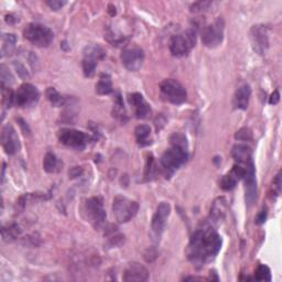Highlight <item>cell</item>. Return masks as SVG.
<instances>
[{
    "label": "cell",
    "instance_id": "cell-1",
    "mask_svg": "<svg viewBox=\"0 0 282 282\" xmlns=\"http://www.w3.org/2000/svg\"><path fill=\"white\" fill-rule=\"evenodd\" d=\"M222 237L217 234L212 225L199 228L193 232L187 246V258L195 268L201 269L217 256L222 248Z\"/></svg>",
    "mask_w": 282,
    "mask_h": 282
},
{
    "label": "cell",
    "instance_id": "cell-2",
    "mask_svg": "<svg viewBox=\"0 0 282 282\" xmlns=\"http://www.w3.org/2000/svg\"><path fill=\"white\" fill-rule=\"evenodd\" d=\"M189 159V149L178 146H172L164 152L160 159L161 170L165 179L171 178Z\"/></svg>",
    "mask_w": 282,
    "mask_h": 282
},
{
    "label": "cell",
    "instance_id": "cell-3",
    "mask_svg": "<svg viewBox=\"0 0 282 282\" xmlns=\"http://www.w3.org/2000/svg\"><path fill=\"white\" fill-rule=\"evenodd\" d=\"M196 35H198V31L194 28H191L184 31L183 33L172 37L169 46L170 52L172 53V55L183 57L189 54L190 51L196 44Z\"/></svg>",
    "mask_w": 282,
    "mask_h": 282
},
{
    "label": "cell",
    "instance_id": "cell-4",
    "mask_svg": "<svg viewBox=\"0 0 282 282\" xmlns=\"http://www.w3.org/2000/svg\"><path fill=\"white\" fill-rule=\"evenodd\" d=\"M87 221L92 224L96 231H101L106 224V211L104 208V201L101 196H94L86 200L84 206Z\"/></svg>",
    "mask_w": 282,
    "mask_h": 282
},
{
    "label": "cell",
    "instance_id": "cell-5",
    "mask_svg": "<svg viewBox=\"0 0 282 282\" xmlns=\"http://www.w3.org/2000/svg\"><path fill=\"white\" fill-rule=\"evenodd\" d=\"M25 38L35 47L48 48L54 39L53 31L40 24H30L24 30Z\"/></svg>",
    "mask_w": 282,
    "mask_h": 282
},
{
    "label": "cell",
    "instance_id": "cell-6",
    "mask_svg": "<svg viewBox=\"0 0 282 282\" xmlns=\"http://www.w3.org/2000/svg\"><path fill=\"white\" fill-rule=\"evenodd\" d=\"M139 211V204L136 201L129 200L125 196H117L113 203L114 216L119 224L128 223L136 216Z\"/></svg>",
    "mask_w": 282,
    "mask_h": 282
},
{
    "label": "cell",
    "instance_id": "cell-7",
    "mask_svg": "<svg viewBox=\"0 0 282 282\" xmlns=\"http://www.w3.org/2000/svg\"><path fill=\"white\" fill-rule=\"evenodd\" d=\"M160 92L165 101L174 105H181L186 101L187 93L185 87L176 79L168 78L160 84Z\"/></svg>",
    "mask_w": 282,
    "mask_h": 282
},
{
    "label": "cell",
    "instance_id": "cell-8",
    "mask_svg": "<svg viewBox=\"0 0 282 282\" xmlns=\"http://www.w3.org/2000/svg\"><path fill=\"white\" fill-rule=\"evenodd\" d=\"M225 22L223 18H217L212 25L207 26L202 32V42L206 48L214 49L223 42Z\"/></svg>",
    "mask_w": 282,
    "mask_h": 282
},
{
    "label": "cell",
    "instance_id": "cell-9",
    "mask_svg": "<svg viewBox=\"0 0 282 282\" xmlns=\"http://www.w3.org/2000/svg\"><path fill=\"white\" fill-rule=\"evenodd\" d=\"M59 140L66 147L73 148L76 150H83L91 140V137L76 129L64 128L59 131Z\"/></svg>",
    "mask_w": 282,
    "mask_h": 282
},
{
    "label": "cell",
    "instance_id": "cell-10",
    "mask_svg": "<svg viewBox=\"0 0 282 282\" xmlns=\"http://www.w3.org/2000/svg\"><path fill=\"white\" fill-rule=\"evenodd\" d=\"M170 213H171V206L167 202H161L156 207V211L151 221V232L155 241H159L161 236H162Z\"/></svg>",
    "mask_w": 282,
    "mask_h": 282
},
{
    "label": "cell",
    "instance_id": "cell-11",
    "mask_svg": "<svg viewBox=\"0 0 282 282\" xmlns=\"http://www.w3.org/2000/svg\"><path fill=\"white\" fill-rule=\"evenodd\" d=\"M40 100L38 88L30 83H25L15 93V104L21 108L34 106Z\"/></svg>",
    "mask_w": 282,
    "mask_h": 282
},
{
    "label": "cell",
    "instance_id": "cell-12",
    "mask_svg": "<svg viewBox=\"0 0 282 282\" xmlns=\"http://www.w3.org/2000/svg\"><path fill=\"white\" fill-rule=\"evenodd\" d=\"M250 39L254 51L259 55H265L269 49V32L263 25L254 26L250 30Z\"/></svg>",
    "mask_w": 282,
    "mask_h": 282
},
{
    "label": "cell",
    "instance_id": "cell-13",
    "mask_svg": "<svg viewBox=\"0 0 282 282\" xmlns=\"http://www.w3.org/2000/svg\"><path fill=\"white\" fill-rule=\"evenodd\" d=\"M120 59H122L123 65L128 71L137 72L141 69L143 61H145V52L141 48L138 47L128 48L122 52Z\"/></svg>",
    "mask_w": 282,
    "mask_h": 282
},
{
    "label": "cell",
    "instance_id": "cell-14",
    "mask_svg": "<svg viewBox=\"0 0 282 282\" xmlns=\"http://www.w3.org/2000/svg\"><path fill=\"white\" fill-rule=\"evenodd\" d=\"M245 190H246V204L247 206H253L257 200V180H256V169H255L254 161L250 160L246 167L245 174Z\"/></svg>",
    "mask_w": 282,
    "mask_h": 282
},
{
    "label": "cell",
    "instance_id": "cell-15",
    "mask_svg": "<svg viewBox=\"0 0 282 282\" xmlns=\"http://www.w3.org/2000/svg\"><path fill=\"white\" fill-rule=\"evenodd\" d=\"M1 145L7 154H15L20 149V142L17 132L11 125H6L1 132Z\"/></svg>",
    "mask_w": 282,
    "mask_h": 282
},
{
    "label": "cell",
    "instance_id": "cell-16",
    "mask_svg": "<svg viewBox=\"0 0 282 282\" xmlns=\"http://www.w3.org/2000/svg\"><path fill=\"white\" fill-rule=\"evenodd\" d=\"M149 279V271L139 262H131L125 269L123 280L126 282H143Z\"/></svg>",
    "mask_w": 282,
    "mask_h": 282
},
{
    "label": "cell",
    "instance_id": "cell-17",
    "mask_svg": "<svg viewBox=\"0 0 282 282\" xmlns=\"http://www.w3.org/2000/svg\"><path fill=\"white\" fill-rule=\"evenodd\" d=\"M129 103L135 110V115L138 119H145L151 113V107L146 102L145 98L139 93L130 94L128 97Z\"/></svg>",
    "mask_w": 282,
    "mask_h": 282
},
{
    "label": "cell",
    "instance_id": "cell-18",
    "mask_svg": "<svg viewBox=\"0 0 282 282\" xmlns=\"http://www.w3.org/2000/svg\"><path fill=\"white\" fill-rule=\"evenodd\" d=\"M250 95H252V88L248 84L241 85V86L237 89L234 100H232V104H234L236 109L245 110L248 108Z\"/></svg>",
    "mask_w": 282,
    "mask_h": 282
},
{
    "label": "cell",
    "instance_id": "cell-19",
    "mask_svg": "<svg viewBox=\"0 0 282 282\" xmlns=\"http://www.w3.org/2000/svg\"><path fill=\"white\" fill-rule=\"evenodd\" d=\"M231 155L235 159L236 162L239 164L246 163L247 164L252 159V149L247 145H236L232 147Z\"/></svg>",
    "mask_w": 282,
    "mask_h": 282
},
{
    "label": "cell",
    "instance_id": "cell-20",
    "mask_svg": "<svg viewBox=\"0 0 282 282\" xmlns=\"http://www.w3.org/2000/svg\"><path fill=\"white\" fill-rule=\"evenodd\" d=\"M106 238L107 241L105 246L107 248H116L120 247L125 244V235L119 232L116 227L110 226L108 231H106Z\"/></svg>",
    "mask_w": 282,
    "mask_h": 282
},
{
    "label": "cell",
    "instance_id": "cell-21",
    "mask_svg": "<svg viewBox=\"0 0 282 282\" xmlns=\"http://www.w3.org/2000/svg\"><path fill=\"white\" fill-rule=\"evenodd\" d=\"M135 136L137 143L140 147H148L152 143L151 140V128L148 125H139L135 129Z\"/></svg>",
    "mask_w": 282,
    "mask_h": 282
},
{
    "label": "cell",
    "instance_id": "cell-22",
    "mask_svg": "<svg viewBox=\"0 0 282 282\" xmlns=\"http://www.w3.org/2000/svg\"><path fill=\"white\" fill-rule=\"evenodd\" d=\"M83 54L86 59H91L96 62L104 60L106 57L105 50L98 44H88V46L85 47Z\"/></svg>",
    "mask_w": 282,
    "mask_h": 282
},
{
    "label": "cell",
    "instance_id": "cell-23",
    "mask_svg": "<svg viewBox=\"0 0 282 282\" xmlns=\"http://www.w3.org/2000/svg\"><path fill=\"white\" fill-rule=\"evenodd\" d=\"M95 91L98 95H108L113 92V82L108 74L103 73L95 85Z\"/></svg>",
    "mask_w": 282,
    "mask_h": 282
},
{
    "label": "cell",
    "instance_id": "cell-24",
    "mask_svg": "<svg viewBox=\"0 0 282 282\" xmlns=\"http://www.w3.org/2000/svg\"><path fill=\"white\" fill-rule=\"evenodd\" d=\"M17 37L13 33H4L1 37V56L10 55L15 51Z\"/></svg>",
    "mask_w": 282,
    "mask_h": 282
},
{
    "label": "cell",
    "instance_id": "cell-25",
    "mask_svg": "<svg viewBox=\"0 0 282 282\" xmlns=\"http://www.w3.org/2000/svg\"><path fill=\"white\" fill-rule=\"evenodd\" d=\"M113 116L116 119H118L119 122L123 123V124H125L128 120L127 111H126V108H125L124 101H123L122 96H120V94H117V95H116V97H115Z\"/></svg>",
    "mask_w": 282,
    "mask_h": 282
},
{
    "label": "cell",
    "instance_id": "cell-26",
    "mask_svg": "<svg viewBox=\"0 0 282 282\" xmlns=\"http://www.w3.org/2000/svg\"><path fill=\"white\" fill-rule=\"evenodd\" d=\"M22 230L18 224H10L8 226H3L1 230V235L2 239L6 241V243H12L15 241L18 237L21 235Z\"/></svg>",
    "mask_w": 282,
    "mask_h": 282
},
{
    "label": "cell",
    "instance_id": "cell-27",
    "mask_svg": "<svg viewBox=\"0 0 282 282\" xmlns=\"http://www.w3.org/2000/svg\"><path fill=\"white\" fill-rule=\"evenodd\" d=\"M60 162L56 155L52 152H48L43 159V169L48 173H54L60 170Z\"/></svg>",
    "mask_w": 282,
    "mask_h": 282
},
{
    "label": "cell",
    "instance_id": "cell-28",
    "mask_svg": "<svg viewBox=\"0 0 282 282\" xmlns=\"http://www.w3.org/2000/svg\"><path fill=\"white\" fill-rule=\"evenodd\" d=\"M47 97L49 102H50L54 107H60L65 104L64 97L62 96L54 87H49L47 89Z\"/></svg>",
    "mask_w": 282,
    "mask_h": 282
},
{
    "label": "cell",
    "instance_id": "cell-29",
    "mask_svg": "<svg viewBox=\"0 0 282 282\" xmlns=\"http://www.w3.org/2000/svg\"><path fill=\"white\" fill-rule=\"evenodd\" d=\"M239 180L235 177V174L231 171L230 173L226 174V176H224L222 178L221 182H219V185H221L223 190L231 191L232 189H235V186H236L237 182Z\"/></svg>",
    "mask_w": 282,
    "mask_h": 282
},
{
    "label": "cell",
    "instance_id": "cell-30",
    "mask_svg": "<svg viewBox=\"0 0 282 282\" xmlns=\"http://www.w3.org/2000/svg\"><path fill=\"white\" fill-rule=\"evenodd\" d=\"M255 279L259 281H271V271L266 265H259L255 271Z\"/></svg>",
    "mask_w": 282,
    "mask_h": 282
},
{
    "label": "cell",
    "instance_id": "cell-31",
    "mask_svg": "<svg viewBox=\"0 0 282 282\" xmlns=\"http://www.w3.org/2000/svg\"><path fill=\"white\" fill-rule=\"evenodd\" d=\"M97 63L98 62L96 61H93L91 59H86V57H84L82 61V66H83L84 75L86 76V77H92V76L95 74Z\"/></svg>",
    "mask_w": 282,
    "mask_h": 282
},
{
    "label": "cell",
    "instance_id": "cell-32",
    "mask_svg": "<svg viewBox=\"0 0 282 282\" xmlns=\"http://www.w3.org/2000/svg\"><path fill=\"white\" fill-rule=\"evenodd\" d=\"M0 78H1V87H10V85L15 82L12 74L4 65L0 66Z\"/></svg>",
    "mask_w": 282,
    "mask_h": 282
},
{
    "label": "cell",
    "instance_id": "cell-33",
    "mask_svg": "<svg viewBox=\"0 0 282 282\" xmlns=\"http://www.w3.org/2000/svg\"><path fill=\"white\" fill-rule=\"evenodd\" d=\"M155 174H156V168H155L154 159V156L150 155L149 158H148V161H147L145 176H146V179L148 181H151L154 179Z\"/></svg>",
    "mask_w": 282,
    "mask_h": 282
},
{
    "label": "cell",
    "instance_id": "cell-34",
    "mask_svg": "<svg viewBox=\"0 0 282 282\" xmlns=\"http://www.w3.org/2000/svg\"><path fill=\"white\" fill-rule=\"evenodd\" d=\"M170 142H171L172 146H178L182 148H187L189 149V145H187V139L184 135L182 133L176 132L170 137Z\"/></svg>",
    "mask_w": 282,
    "mask_h": 282
},
{
    "label": "cell",
    "instance_id": "cell-35",
    "mask_svg": "<svg viewBox=\"0 0 282 282\" xmlns=\"http://www.w3.org/2000/svg\"><path fill=\"white\" fill-rule=\"evenodd\" d=\"M213 4L212 1H199V2H194L192 6L190 7V10L192 13H201L204 12L209 9Z\"/></svg>",
    "mask_w": 282,
    "mask_h": 282
},
{
    "label": "cell",
    "instance_id": "cell-36",
    "mask_svg": "<svg viewBox=\"0 0 282 282\" xmlns=\"http://www.w3.org/2000/svg\"><path fill=\"white\" fill-rule=\"evenodd\" d=\"M235 138H236L237 140L244 141V142L252 141L253 140V132H252V130H250L249 128L244 127V128L239 129V130L236 132Z\"/></svg>",
    "mask_w": 282,
    "mask_h": 282
},
{
    "label": "cell",
    "instance_id": "cell-37",
    "mask_svg": "<svg viewBox=\"0 0 282 282\" xmlns=\"http://www.w3.org/2000/svg\"><path fill=\"white\" fill-rule=\"evenodd\" d=\"M15 68L17 70V73L19 74L20 77L22 78H28L29 77V73H28V71H26V66L24 64H21L20 62H15Z\"/></svg>",
    "mask_w": 282,
    "mask_h": 282
},
{
    "label": "cell",
    "instance_id": "cell-38",
    "mask_svg": "<svg viewBox=\"0 0 282 282\" xmlns=\"http://www.w3.org/2000/svg\"><path fill=\"white\" fill-rule=\"evenodd\" d=\"M52 10H59L62 7H64L66 1H61V0H50V1L46 2Z\"/></svg>",
    "mask_w": 282,
    "mask_h": 282
},
{
    "label": "cell",
    "instance_id": "cell-39",
    "mask_svg": "<svg viewBox=\"0 0 282 282\" xmlns=\"http://www.w3.org/2000/svg\"><path fill=\"white\" fill-rule=\"evenodd\" d=\"M267 215H268V209L266 207H263L260 211V213L257 215L256 224H258V225H261V224L265 223L267 219Z\"/></svg>",
    "mask_w": 282,
    "mask_h": 282
},
{
    "label": "cell",
    "instance_id": "cell-40",
    "mask_svg": "<svg viewBox=\"0 0 282 282\" xmlns=\"http://www.w3.org/2000/svg\"><path fill=\"white\" fill-rule=\"evenodd\" d=\"M83 172H84L83 169L80 167H74L70 170L69 174H70L71 179H75V178H78V177L82 176Z\"/></svg>",
    "mask_w": 282,
    "mask_h": 282
},
{
    "label": "cell",
    "instance_id": "cell-41",
    "mask_svg": "<svg viewBox=\"0 0 282 282\" xmlns=\"http://www.w3.org/2000/svg\"><path fill=\"white\" fill-rule=\"evenodd\" d=\"M280 101V94L278 91H275L271 94V96L269 98V103L271 105H277Z\"/></svg>",
    "mask_w": 282,
    "mask_h": 282
},
{
    "label": "cell",
    "instance_id": "cell-42",
    "mask_svg": "<svg viewBox=\"0 0 282 282\" xmlns=\"http://www.w3.org/2000/svg\"><path fill=\"white\" fill-rule=\"evenodd\" d=\"M274 184H275V187L277 189V193H280V189H281V172H279L278 174H277V177L275 179V181H274Z\"/></svg>",
    "mask_w": 282,
    "mask_h": 282
},
{
    "label": "cell",
    "instance_id": "cell-43",
    "mask_svg": "<svg viewBox=\"0 0 282 282\" xmlns=\"http://www.w3.org/2000/svg\"><path fill=\"white\" fill-rule=\"evenodd\" d=\"M17 120H18V123H19L20 126L22 127V129H24L25 133H30V129H29L28 125H26V123L24 122V120H22L21 118H17Z\"/></svg>",
    "mask_w": 282,
    "mask_h": 282
},
{
    "label": "cell",
    "instance_id": "cell-44",
    "mask_svg": "<svg viewBox=\"0 0 282 282\" xmlns=\"http://www.w3.org/2000/svg\"><path fill=\"white\" fill-rule=\"evenodd\" d=\"M17 21H19V19H17V18L13 16V15H7L6 16V22L8 25H15Z\"/></svg>",
    "mask_w": 282,
    "mask_h": 282
},
{
    "label": "cell",
    "instance_id": "cell-45",
    "mask_svg": "<svg viewBox=\"0 0 282 282\" xmlns=\"http://www.w3.org/2000/svg\"><path fill=\"white\" fill-rule=\"evenodd\" d=\"M184 281H189V280H204L203 278H199V277H185L184 279H183Z\"/></svg>",
    "mask_w": 282,
    "mask_h": 282
}]
</instances>
